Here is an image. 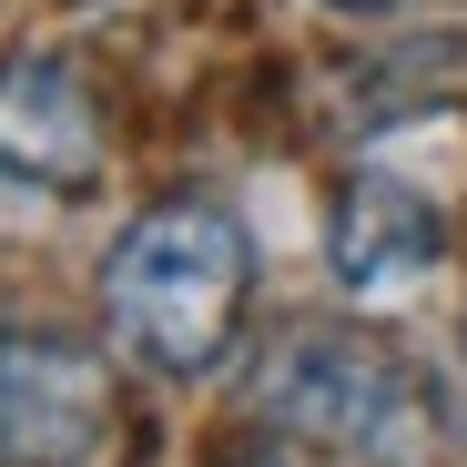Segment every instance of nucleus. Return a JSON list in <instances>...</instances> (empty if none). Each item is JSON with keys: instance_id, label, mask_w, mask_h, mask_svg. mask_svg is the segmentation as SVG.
<instances>
[{"instance_id": "nucleus-1", "label": "nucleus", "mask_w": 467, "mask_h": 467, "mask_svg": "<svg viewBox=\"0 0 467 467\" xmlns=\"http://www.w3.org/2000/svg\"><path fill=\"white\" fill-rule=\"evenodd\" d=\"M254 295V244L223 203H152L122 223V244L102 254V316L122 336V356H142L152 376H203L223 366L234 326Z\"/></svg>"}, {"instance_id": "nucleus-2", "label": "nucleus", "mask_w": 467, "mask_h": 467, "mask_svg": "<svg viewBox=\"0 0 467 467\" xmlns=\"http://www.w3.org/2000/svg\"><path fill=\"white\" fill-rule=\"evenodd\" d=\"M265 417L295 427V437H326V447H356L376 467H437L447 447V407L437 386L356 326H295L265 366Z\"/></svg>"}, {"instance_id": "nucleus-3", "label": "nucleus", "mask_w": 467, "mask_h": 467, "mask_svg": "<svg viewBox=\"0 0 467 467\" xmlns=\"http://www.w3.org/2000/svg\"><path fill=\"white\" fill-rule=\"evenodd\" d=\"M112 417V376L82 336L0 316V457L11 467H71Z\"/></svg>"}, {"instance_id": "nucleus-4", "label": "nucleus", "mask_w": 467, "mask_h": 467, "mask_svg": "<svg viewBox=\"0 0 467 467\" xmlns=\"http://www.w3.org/2000/svg\"><path fill=\"white\" fill-rule=\"evenodd\" d=\"M102 183V102L71 61L0 71V203H82Z\"/></svg>"}, {"instance_id": "nucleus-5", "label": "nucleus", "mask_w": 467, "mask_h": 467, "mask_svg": "<svg viewBox=\"0 0 467 467\" xmlns=\"http://www.w3.org/2000/svg\"><path fill=\"white\" fill-rule=\"evenodd\" d=\"M326 254H336V285H346V295H407V285L437 275L447 223H437V203H427L417 183H397V173H356V183L336 193Z\"/></svg>"}, {"instance_id": "nucleus-6", "label": "nucleus", "mask_w": 467, "mask_h": 467, "mask_svg": "<svg viewBox=\"0 0 467 467\" xmlns=\"http://www.w3.org/2000/svg\"><path fill=\"white\" fill-rule=\"evenodd\" d=\"M366 122H417V112H447L467 102V41H407L366 71Z\"/></svg>"}, {"instance_id": "nucleus-7", "label": "nucleus", "mask_w": 467, "mask_h": 467, "mask_svg": "<svg viewBox=\"0 0 467 467\" xmlns=\"http://www.w3.org/2000/svg\"><path fill=\"white\" fill-rule=\"evenodd\" d=\"M326 11H386V0H326Z\"/></svg>"}, {"instance_id": "nucleus-8", "label": "nucleus", "mask_w": 467, "mask_h": 467, "mask_svg": "<svg viewBox=\"0 0 467 467\" xmlns=\"http://www.w3.org/2000/svg\"><path fill=\"white\" fill-rule=\"evenodd\" d=\"M234 467H285V457H265V447H254V457H234Z\"/></svg>"}]
</instances>
